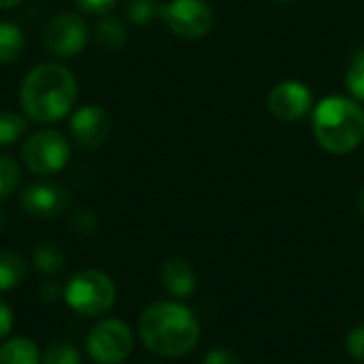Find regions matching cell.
Segmentation results:
<instances>
[{
    "label": "cell",
    "instance_id": "6da1fadb",
    "mask_svg": "<svg viewBox=\"0 0 364 364\" xmlns=\"http://www.w3.org/2000/svg\"><path fill=\"white\" fill-rule=\"evenodd\" d=\"M79 96L77 79L60 62H43L26 73L19 87L23 115L36 124H55L64 119Z\"/></svg>",
    "mask_w": 364,
    "mask_h": 364
},
{
    "label": "cell",
    "instance_id": "7a4b0ae2",
    "mask_svg": "<svg viewBox=\"0 0 364 364\" xmlns=\"http://www.w3.org/2000/svg\"><path fill=\"white\" fill-rule=\"evenodd\" d=\"M143 346L164 358L190 354L200 341V324L192 309L177 301L151 303L139 318Z\"/></svg>",
    "mask_w": 364,
    "mask_h": 364
},
{
    "label": "cell",
    "instance_id": "3957f363",
    "mask_svg": "<svg viewBox=\"0 0 364 364\" xmlns=\"http://www.w3.org/2000/svg\"><path fill=\"white\" fill-rule=\"evenodd\" d=\"M314 136L335 156L354 151L364 141V109L356 98L328 96L314 109Z\"/></svg>",
    "mask_w": 364,
    "mask_h": 364
},
{
    "label": "cell",
    "instance_id": "277c9868",
    "mask_svg": "<svg viewBox=\"0 0 364 364\" xmlns=\"http://www.w3.org/2000/svg\"><path fill=\"white\" fill-rule=\"evenodd\" d=\"M62 299L79 316L100 318L113 309L117 299V288L107 273L96 269H83L68 279Z\"/></svg>",
    "mask_w": 364,
    "mask_h": 364
},
{
    "label": "cell",
    "instance_id": "5b68a950",
    "mask_svg": "<svg viewBox=\"0 0 364 364\" xmlns=\"http://www.w3.org/2000/svg\"><path fill=\"white\" fill-rule=\"evenodd\" d=\"M70 160V145L58 130H36L21 145V162L32 175H55Z\"/></svg>",
    "mask_w": 364,
    "mask_h": 364
},
{
    "label": "cell",
    "instance_id": "8992f818",
    "mask_svg": "<svg viewBox=\"0 0 364 364\" xmlns=\"http://www.w3.org/2000/svg\"><path fill=\"white\" fill-rule=\"evenodd\" d=\"M87 356L96 364H124L134 350L132 328L117 320H100L85 339Z\"/></svg>",
    "mask_w": 364,
    "mask_h": 364
},
{
    "label": "cell",
    "instance_id": "52a82bcc",
    "mask_svg": "<svg viewBox=\"0 0 364 364\" xmlns=\"http://www.w3.org/2000/svg\"><path fill=\"white\" fill-rule=\"evenodd\" d=\"M90 41V26L83 15L73 11H62L49 19L43 32L45 49L55 58L79 55Z\"/></svg>",
    "mask_w": 364,
    "mask_h": 364
},
{
    "label": "cell",
    "instance_id": "ba28073f",
    "mask_svg": "<svg viewBox=\"0 0 364 364\" xmlns=\"http://www.w3.org/2000/svg\"><path fill=\"white\" fill-rule=\"evenodd\" d=\"M179 38H203L213 26V9L207 0H171L160 4L158 15Z\"/></svg>",
    "mask_w": 364,
    "mask_h": 364
},
{
    "label": "cell",
    "instance_id": "9c48e42d",
    "mask_svg": "<svg viewBox=\"0 0 364 364\" xmlns=\"http://www.w3.org/2000/svg\"><path fill=\"white\" fill-rule=\"evenodd\" d=\"M70 203H73L70 192L60 183H51V181L30 183L19 196V205L23 213L38 220L62 218L70 209Z\"/></svg>",
    "mask_w": 364,
    "mask_h": 364
},
{
    "label": "cell",
    "instance_id": "30bf717a",
    "mask_svg": "<svg viewBox=\"0 0 364 364\" xmlns=\"http://www.w3.org/2000/svg\"><path fill=\"white\" fill-rule=\"evenodd\" d=\"M70 136L81 149H98L111 134V115L98 105H83L70 117Z\"/></svg>",
    "mask_w": 364,
    "mask_h": 364
},
{
    "label": "cell",
    "instance_id": "8fae6325",
    "mask_svg": "<svg viewBox=\"0 0 364 364\" xmlns=\"http://www.w3.org/2000/svg\"><path fill=\"white\" fill-rule=\"evenodd\" d=\"M269 109L282 122H299L314 109V94L303 81H282L269 94Z\"/></svg>",
    "mask_w": 364,
    "mask_h": 364
},
{
    "label": "cell",
    "instance_id": "7c38bea8",
    "mask_svg": "<svg viewBox=\"0 0 364 364\" xmlns=\"http://www.w3.org/2000/svg\"><path fill=\"white\" fill-rule=\"evenodd\" d=\"M160 284L175 299H188L196 288V273L183 258H171L160 267Z\"/></svg>",
    "mask_w": 364,
    "mask_h": 364
},
{
    "label": "cell",
    "instance_id": "4fadbf2b",
    "mask_svg": "<svg viewBox=\"0 0 364 364\" xmlns=\"http://www.w3.org/2000/svg\"><path fill=\"white\" fill-rule=\"evenodd\" d=\"M126 38L128 32L124 21L113 15H102L94 26V43L107 53L119 51L126 45Z\"/></svg>",
    "mask_w": 364,
    "mask_h": 364
},
{
    "label": "cell",
    "instance_id": "5bb4252c",
    "mask_svg": "<svg viewBox=\"0 0 364 364\" xmlns=\"http://www.w3.org/2000/svg\"><path fill=\"white\" fill-rule=\"evenodd\" d=\"M0 364H41V352L28 337H13L0 346Z\"/></svg>",
    "mask_w": 364,
    "mask_h": 364
},
{
    "label": "cell",
    "instance_id": "9a60e30c",
    "mask_svg": "<svg viewBox=\"0 0 364 364\" xmlns=\"http://www.w3.org/2000/svg\"><path fill=\"white\" fill-rule=\"evenodd\" d=\"M26 260L11 250H0V292L21 286L26 282Z\"/></svg>",
    "mask_w": 364,
    "mask_h": 364
},
{
    "label": "cell",
    "instance_id": "2e32d148",
    "mask_svg": "<svg viewBox=\"0 0 364 364\" xmlns=\"http://www.w3.org/2000/svg\"><path fill=\"white\" fill-rule=\"evenodd\" d=\"M32 262H34L36 271H41L45 275H58V273L64 271L66 256H64V252L60 250L58 243L41 241V243H36V247L32 252Z\"/></svg>",
    "mask_w": 364,
    "mask_h": 364
},
{
    "label": "cell",
    "instance_id": "e0dca14e",
    "mask_svg": "<svg viewBox=\"0 0 364 364\" xmlns=\"http://www.w3.org/2000/svg\"><path fill=\"white\" fill-rule=\"evenodd\" d=\"M26 36L13 21H0V64H11L21 58Z\"/></svg>",
    "mask_w": 364,
    "mask_h": 364
},
{
    "label": "cell",
    "instance_id": "ac0fdd59",
    "mask_svg": "<svg viewBox=\"0 0 364 364\" xmlns=\"http://www.w3.org/2000/svg\"><path fill=\"white\" fill-rule=\"evenodd\" d=\"M28 122L13 111H0V145H13L26 134Z\"/></svg>",
    "mask_w": 364,
    "mask_h": 364
},
{
    "label": "cell",
    "instance_id": "d6986e66",
    "mask_svg": "<svg viewBox=\"0 0 364 364\" xmlns=\"http://www.w3.org/2000/svg\"><path fill=\"white\" fill-rule=\"evenodd\" d=\"M41 364H81V354L73 343L53 341L41 354Z\"/></svg>",
    "mask_w": 364,
    "mask_h": 364
},
{
    "label": "cell",
    "instance_id": "ffe728a7",
    "mask_svg": "<svg viewBox=\"0 0 364 364\" xmlns=\"http://www.w3.org/2000/svg\"><path fill=\"white\" fill-rule=\"evenodd\" d=\"M19 179H21V168L15 162V158L0 154V200L9 198L17 190Z\"/></svg>",
    "mask_w": 364,
    "mask_h": 364
},
{
    "label": "cell",
    "instance_id": "44dd1931",
    "mask_svg": "<svg viewBox=\"0 0 364 364\" xmlns=\"http://www.w3.org/2000/svg\"><path fill=\"white\" fill-rule=\"evenodd\" d=\"M346 85L358 102H364V49H360L354 55V60L346 73Z\"/></svg>",
    "mask_w": 364,
    "mask_h": 364
},
{
    "label": "cell",
    "instance_id": "7402d4cb",
    "mask_svg": "<svg viewBox=\"0 0 364 364\" xmlns=\"http://www.w3.org/2000/svg\"><path fill=\"white\" fill-rule=\"evenodd\" d=\"M128 19L136 26L149 23L154 17L160 15V2L158 0H130L126 6Z\"/></svg>",
    "mask_w": 364,
    "mask_h": 364
},
{
    "label": "cell",
    "instance_id": "603a6c76",
    "mask_svg": "<svg viewBox=\"0 0 364 364\" xmlns=\"http://www.w3.org/2000/svg\"><path fill=\"white\" fill-rule=\"evenodd\" d=\"M70 226H73V230H75L77 235H85V237H87V235H92V232L98 228V218H96L94 211L83 209V211H79V213L73 215Z\"/></svg>",
    "mask_w": 364,
    "mask_h": 364
},
{
    "label": "cell",
    "instance_id": "cb8c5ba5",
    "mask_svg": "<svg viewBox=\"0 0 364 364\" xmlns=\"http://www.w3.org/2000/svg\"><path fill=\"white\" fill-rule=\"evenodd\" d=\"M346 350L348 354L356 360V363H364V324L356 326L348 339H346Z\"/></svg>",
    "mask_w": 364,
    "mask_h": 364
},
{
    "label": "cell",
    "instance_id": "d4e9b609",
    "mask_svg": "<svg viewBox=\"0 0 364 364\" xmlns=\"http://www.w3.org/2000/svg\"><path fill=\"white\" fill-rule=\"evenodd\" d=\"M77 9L87 13V15H107L115 4L117 0H75Z\"/></svg>",
    "mask_w": 364,
    "mask_h": 364
},
{
    "label": "cell",
    "instance_id": "484cf974",
    "mask_svg": "<svg viewBox=\"0 0 364 364\" xmlns=\"http://www.w3.org/2000/svg\"><path fill=\"white\" fill-rule=\"evenodd\" d=\"M203 364H243V360L228 348H215L205 354Z\"/></svg>",
    "mask_w": 364,
    "mask_h": 364
},
{
    "label": "cell",
    "instance_id": "4316f807",
    "mask_svg": "<svg viewBox=\"0 0 364 364\" xmlns=\"http://www.w3.org/2000/svg\"><path fill=\"white\" fill-rule=\"evenodd\" d=\"M38 296L45 303H55L58 299L64 296V288H60L55 282H43L41 288H38Z\"/></svg>",
    "mask_w": 364,
    "mask_h": 364
},
{
    "label": "cell",
    "instance_id": "83f0119b",
    "mask_svg": "<svg viewBox=\"0 0 364 364\" xmlns=\"http://www.w3.org/2000/svg\"><path fill=\"white\" fill-rule=\"evenodd\" d=\"M11 331H13V309L0 299V341H4Z\"/></svg>",
    "mask_w": 364,
    "mask_h": 364
},
{
    "label": "cell",
    "instance_id": "f1b7e54d",
    "mask_svg": "<svg viewBox=\"0 0 364 364\" xmlns=\"http://www.w3.org/2000/svg\"><path fill=\"white\" fill-rule=\"evenodd\" d=\"M23 0H0V9H13L17 4H21Z\"/></svg>",
    "mask_w": 364,
    "mask_h": 364
},
{
    "label": "cell",
    "instance_id": "f546056e",
    "mask_svg": "<svg viewBox=\"0 0 364 364\" xmlns=\"http://www.w3.org/2000/svg\"><path fill=\"white\" fill-rule=\"evenodd\" d=\"M358 211L364 215V186H363V190L358 192Z\"/></svg>",
    "mask_w": 364,
    "mask_h": 364
},
{
    "label": "cell",
    "instance_id": "4dcf8cb0",
    "mask_svg": "<svg viewBox=\"0 0 364 364\" xmlns=\"http://www.w3.org/2000/svg\"><path fill=\"white\" fill-rule=\"evenodd\" d=\"M4 222H6V218H4V211L0 209V228L4 226Z\"/></svg>",
    "mask_w": 364,
    "mask_h": 364
},
{
    "label": "cell",
    "instance_id": "1f68e13d",
    "mask_svg": "<svg viewBox=\"0 0 364 364\" xmlns=\"http://www.w3.org/2000/svg\"><path fill=\"white\" fill-rule=\"evenodd\" d=\"M273 2H292V0H273Z\"/></svg>",
    "mask_w": 364,
    "mask_h": 364
}]
</instances>
